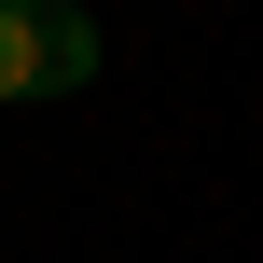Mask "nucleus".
<instances>
[{"label": "nucleus", "mask_w": 263, "mask_h": 263, "mask_svg": "<svg viewBox=\"0 0 263 263\" xmlns=\"http://www.w3.org/2000/svg\"><path fill=\"white\" fill-rule=\"evenodd\" d=\"M97 83V14L83 0H0V97H69Z\"/></svg>", "instance_id": "1"}]
</instances>
